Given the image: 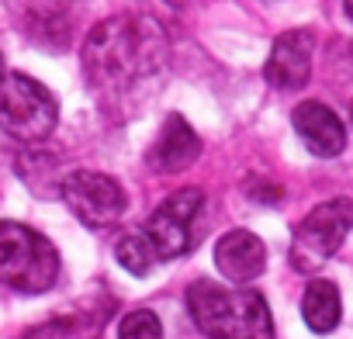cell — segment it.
I'll return each mask as SVG.
<instances>
[{"instance_id": "6da1fadb", "label": "cell", "mask_w": 353, "mask_h": 339, "mask_svg": "<svg viewBox=\"0 0 353 339\" xmlns=\"http://www.w3.org/2000/svg\"><path fill=\"white\" fill-rule=\"evenodd\" d=\"M166 63V39L149 18H108L83 42V70L101 94H128Z\"/></svg>"}, {"instance_id": "7a4b0ae2", "label": "cell", "mask_w": 353, "mask_h": 339, "mask_svg": "<svg viewBox=\"0 0 353 339\" xmlns=\"http://www.w3.org/2000/svg\"><path fill=\"white\" fill-rule=\"evenodd\" d=\"M188 308L198 329L212 339H274L270 308L256 291L194 280L188 287Z\"/></svg>"}, {"instance_id": "3957f363", "label": "cell", "mask_w": 353, "mask_h": 339, "mask_svg": "<svg viewBox=\"0 0 353 339\" xmlns=\"http://www.w3.org/2000/svg\"><path fill=\"white\" fill-rule=\"evenodd\" d=\"M56 277L59 253L42 232L21 222H0V280L21 294H42Z\"/></svg>"}, {"instance_id": "277c9868", "label": "cell", "mask_w": 353, "mask_h": 339, "mask_svg": "<svg viewBox=\"0 0 353 339\" xmlns=\"http://www.w3.org/2000/svg\"><path fill=\"white\" fill-rule=\"evenodd\" d=\"M59 121L56 97L32 76L11 73L0 83V128L18 142H42Z\"/></svg>"}, {"instance_id": "5b68a950", "label": "cell", "mask_w": 353, "mask_h": 339, "mask_svg": "<svg viewBox=\"0 0 353 339\" xmlns=\"http://www.w3.org/2000/svg\"><path fill=\"white\" fill-rule=\"evenodd\" d=\"M350 229H353V201L350 198H336V201L312 208L301 218V225L294 229L291 263L301 274H319L325 267V260H332V253L343 246Z\"/></svg>"}, {"instance_id": "8992f818", "label": "cell", "mask_w": 353, "mask_h": 339, "mask_svg": "<svg viewBox=\"0 0 353 339\" xmlns=\"http://www.w3.org/2000/svg\"><path fill=\"white\" fill-rule=\"evenodd\" d=\"M201 205H205V194L198 187H184L170 194L145 222V236L149 243L156 246V256L159 260H173L191 249L194 243V222L201 215Z\"/></svg>"}, {"instance_id": "52a82bcc", "label": "cell", "mask_w": 353, "mask_h": 339, "mask_svg": "<svg viewBox=\"0 0 353 339\" xmlns=\"http://www.w3.org/2000/svg\"><path fill=\"white\" fill-rule=\"evenodd\" d=\"M59 194L70 205V212L90 229H108L125 212V191L118 187V181L94 174V170H77V174H70L63 181Z\"/></svg>"}, {"instance_id": "ba28073f", "label": "cell", "mask_w": 353, "mask_h": 339, "mask_svg": "<svg viewBox=\"0 0 353 339\" xmlns=\"http://www.w3.org/2000/svg\"><path fill=\"white\" fill-rule=\"evenodd\" d=\"M312 56H315V35L308 28H291L274 39L263 76L277 90H298L308 83L312 73Z\"/></svg>"}, {"instance_id": "9c48e42d", "label": "cell", "mask_w": 353, "mask_h": 339, "mask_svg": "<svg viewBox=\"0 0 353 339\" xmlns=\"http://www.w3.org/2000/svg\"><path fill=\"white\" fill-rule=\"evenodd\" d=\"M291 125L294 132L301 135L305 149L319 159H329V156H339L343 145H346V128L343 121L336 118V111H329L325 104L319 101H305L294 107L291 114Z\"/></svg>"}, {"instance_id": "30bf717a", "label": "cell", "mask_w": 353, "mask_h": 339, "mask_svg": "<svg viewBox=\"0 0 353 339\" xmlns=\"http://www.w3.org/2000/svg\"><path fill=\"white\" fill-rule=\"evenodd\" d=\"M215 267H219V274H222L225 280H232V284H250V280H256V277L263 274V267H267V249H263V243H260L253 232L232 229V232H225V236L215 243Z\"/></svg>"}, {"instance_id": "8fae6325", "label": "cell", "mask_w": 353, "mask_h": 339, "mask_svg": "<svg viewBox=\"0 0 353 339\" xmlns=\"http://www.w3.org/2000/svg\"><path fill=\"white\" fill-rule=\"evenodd\" d=\"M201 156V138L194 135V128L181 118L170 114L159 128V138L152 142L145 163L156 170V174H181L184 166H191Z\"/></svg>"}, {"instance_id": "7c38bea8", "label": "cell", "mask_w": 353, "mask_h": 339, "mask_svg": "<svg viewBox=\"0 0 353 339\" xmlns=\"http://www.w3.org/2000/svg\"><path fill=\"white\" fill-rule=\"evenodd\" d=\"M301 315H305V325L319 336L332 332L343 318V301H339V291L332 280H312L305 287V298H301Z\"/></svg>"}, {"instance_id": "4fadbf2b", "label": "cell", "mask_w": 353, "mask_h": 339, "mask_svg": "<svg viewBox=\"0 0 353 339\" xmlns=\"http://www.w3.org/2000/svg\"><path fill=\"white\" fill-rule=\"evenodd\" d=\"M114 256H118V263H121L128 274H135V277H145V274L152 270V263L159 260V256H156V246L149 243L145 232L125 236V239L114 246Z\"/></svg>"}, {"instance_id": "5bb4252c", "label": "cell", "mask_w": 353, "mask_h": 339, "mask_svg": "<svg viewBox=\"0 0 353 339\" xmlns=\"http://www.w3.org/2000/svg\"><path fill=\"white\" fill-rule=\"evenodd\" d=\"M118 339H163V325H159L156 311L139 308V311H132V315L121 318Z\"/></svg>"}, {"instance_id": "9a60e30c", "label": "cell", "mask_w": 353, "mask_h": 339, "mask_svg": "<svg viewBox=\"0 0 353 339\" xmlns=\"http://www.w3.org/2000/svg\"><path fill=\"white\" fill-rule=\"evenodd\" d=\"M166 4H170V8H184V4H188V0H166Z\"/></svg>"}, {"instance_id": "2e32d148", "label": "cell", "mask_w": 353, "mask_h": 339, "mask_svg": "<svg viewBox=\"0 0 353 339\" xmlns=\"http://www.w3.org/2000/svg\"><path fill=\"white\" fill-rule=\"evenodd\" d=\"M343 8H346V14L353 18V0H343Z\"/></svg>"}, {"instance_id": "e0dca14e", "label": "cell", "mask_w": 353, "mask_h": 339, "mask_svg": "<svg viewBox=\"0 0 353 339\" xmlns=\"http://www.w3.org/2000/svg\"><path fill=\"white\" fill-rule=\"evenodd\" d=\"M0 83H4V56H0Z\"/></svg>"}, {"instance_id": "ac0fdd59", "label": "cell", "mask_w": 353, "mask_h": 339, "mask_svg": "<svg viewBox=\"0 0 353 339\" xmlns=\"http://www.w3.org/2000/svg\"><path fill=\"white\" fill-rule=\"evenodd\" d=\"M350 118H353V107H350Z\"/></svg>"}]
</instances>
